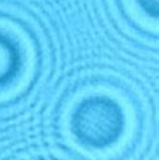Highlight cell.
Listing matches in <instances>:
<instances>
[{
    "label": "cell",
    "mask_w": 159,
    "mask_h": 160,
    "mask_svg": "<svg viewBox=\"0 0 159 160\" xmlns=\"http://www.w3.org/2000/svg\"><path fill=\"white\" fill-rule=\"evenodd\" d=\"M34 28L19 10L0 6V108L24 96L37 79Z\"/></svg>",
    "instance_id": "obj_1"
}]
</instances>
